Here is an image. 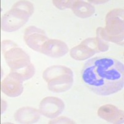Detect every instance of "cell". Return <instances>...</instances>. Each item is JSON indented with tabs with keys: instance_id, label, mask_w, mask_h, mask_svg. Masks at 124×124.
Returning a JSON list of instances; mask_svg holds the SVG:
<instances>
[{
	"instance_id": "6da1fadb",
	"label": "cell",
	"mask_w": 124,
	"mask_h": 124,
	"mask_svg": "<svg viewBox=\"0 0 124 124\" xmlns=\"http://www.w3.org/2000/svg\"><path fill=\"white\" fill-rule=\"evenodd\" d=\"M81 78L84 84L95 94L110 96L124 88V63L112 57L91 58L84 65Z\"/></svg>"
},
{
	"instance_id": "7a4b0ae2",
	"label": "cell",
	"mask_w": 124,
	"mask_h": 124,
	"mask_svg": "<svg viewBox=\"0 0 124 124\" xmlns=\"http://www.w3.org/2000/svg\"><path fill=\"white\" fill-rule=\"evenodd\" d=\"M2 50L11 73L23 81L30 79L35 73V68L30 57L17 44L9 40L2 42Z\"/></svg>"
},
{
	"instance_id": "3957f363",
	"label": "cell",
	"mask_w": 124,
	"mask_h": 124,
	"mask_svg": "<svg viewBox=\"0 0 124 124\" xmlns=\"http://www.w3.org/2000/svg\"><path fill=\"white\" fill-rule=\"evenodd\" d=\"M34 13L33 4L27 1H20L2 16L1 29L8 32L19 29L28 21Z\"/></svg>"
},
{
	"instance_id": "277c9868",
	"label": "cell",
	"mask_w": 124,
	"mask_h": 124,
	"mask_svg": "<svg viewBox=\"0 0 124 124\" xmlns=\"http://www.w3.org/2000/svg\"><path fill=\"white\" fill-rule=\"evenodd\" d=\"M97 37L106 42L118 45L124 44V10L115 9L106 16V29L99 27L96 31Z\"/></svg>"
},
{
	"instance_id": "5b68a950",
	"label": "cell",
	"mask_w": 124,
	"mask_h": 124,
	"mask_svg": "<svg viewBox=\"0 0 124 124\" xmlns=\"http://www.w3.org/2000/svg\"><path fill=\"white\" fill-rule=\"evenodd\" d=\"M48 89L54 93H63L71 88L73 83V74L70 68L55 65L46 68L43 73Z\"/></svg>"
},
{
	"instance_id": "8992f818",
	"label": "cell",
	"mask_w": 124,
	"mask_h": 124,
	"mask_svg": "<svg viewBox=\"0 0 124 124\" xmlns=\"http://www.w3.org/2000/svg\"><path fill=\"white\" fill-rule=\"evenodd\" d=\"M100 52L97 38H89L70 50V55L76 60H85Z\"/></svg>"
},
{
	"instance_id": "52a82bcc",
	"label": "cell",
	"mask_w": 124,
	"mask_h": 124,
	"mask_svg": "<svg viewBox=\"0 0 124 124\" xmlns=\"http://www.w3.org/2000/svg\"><path fill=\"white\" fill-rule=\"evenodd\" d=\"M65 104L60 98L46 97L42 99L39 105V112L41 114L50 118H55L63 112Z\"/></svg>"
},
{
	"instance_id": "ba28073f",
	"label": "cell",
	"mask_w": 124,
	"mask_h": 124,
	"mask_svg": "<svg viewBox=\"0 0 124 124\" xmlns=\"http://www.w3.org/2000/svg\"><path fill=\"white\" fill-rule=\"evenodd\" d=\"M24 39L30 48L40 52L43 45L49 39L42 29L35 26H30L25 30Z\"/></svg>"
},
{
	"instance_id": "9c48e42d",
	"label": "cell",
	"mask_w": 124,
	"mask_h": 124,
	"mask_svg": "<svg viewBox=\"0 0 124 124\" xmlns=\"http://www.w3.org/2000/svg\"><path fill=\"white\" fill-rule=\"evenodd\" d=\"M23 82L17 76L10 73L1 82L2 92L9 97H17L23 92Z\"/></svg>"
},
{
	"instance_id": "30bf717a",
	"label": "cell",
	"mask_w": 124,
	"mask_h": 124,
	"mask_svg": "<svg viewBox=\"0 0 124 124\" xmlns=\"http://www.w3.org/2000/svg\"><path fill=\"white\" fill-rule=\"evenodd\" d=\"M68 52V46L64 42L49 39L43 45L40 53L52 58H60L66 55Z\"/></svg>"
},
{
	"instance_id": "8fae6325",
	"label": "cell",
	"mask_w": 124,
	"mask_h": 124,
	"mask_svg": "<svg viewBox=\"0 0 124 124\" xmlns=\"http://www.w3.org/2000/svg\"><path fill=\"white\" fill-rule=\"evenodd\" d=\"M97 114L104 120L113 124L124 123V112L111 104L102 106L98 109Z\"/></svg>"
},
{
	"instance_id": "7c38bea8",
	"label": "cell",
	"mask_w": 124,
	"mask_h": 124,
	"mask_svg": "<svg viewBox=\"0 0 124 124\" xmlns=\"http://www.w3.org/2000/svg\"><path fill=\"white\" fill-rule=\"evenodd\" d=\"M40 116V112L36 108L24 107L16 111L14 118L16 121L21 124H34L39 121Z\"/></svg>"
},
{
	"instance_id": "4fadbf2b",
	"label": "cell",
	"mask_w": 124,
	"mask_h": 124,
	"mask_svg": "<svg viewBox=\"0 0 124 124\" xmlns=\"http://www.w3.org/2000/svg\"><path fill=\"white\" fill-rule=\"evenodd\" d=\"M72 9L77 16L81 18L90 17L95 12L94 7L92 4L82 1H75Z\"/></svg>"
},
{
	"instance_id": "5bb4252c",
	"label": "cell",
	"mask_w": 124,
	"mask_h": 124,
	"mask_svg": "<svg viewBox=\"0 0 124 124\" xmlns=\"http://www.w3.org/2000/svg\"><path fill=\"white\" fill-rule=\"evenodd\" d=\"M75 1H53V3L56 7L60 9L71 8Z\"/></svg>"
}]
</instances>
